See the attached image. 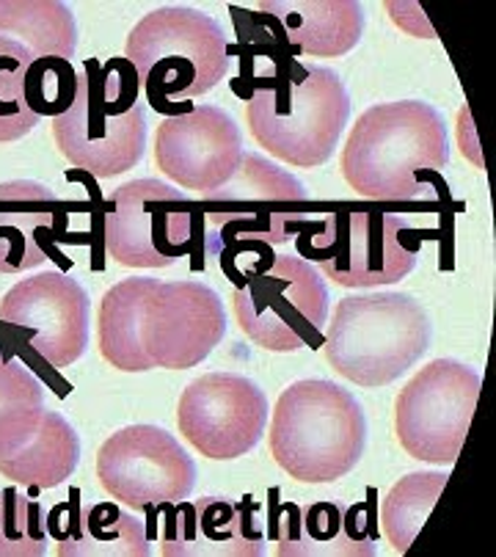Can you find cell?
I'll use <instances>...</instances> for the list:
<instances>
[{"instance_id":"cell-1","label":"cell","mask_w":496,"mask_h":557,"mask_svg":"<svg viewBox=\"0 0 496 557\" xmlns=\"http://www.w3.org/2000/svg\"><path fill=\"white\" fill-rule=\"evenodd\" d=\"M449 161L442 113L422 100L381 102L356 119L343 149L345 183L372 202H408L422 194L417 174Z\"/></svg>"},{"instance_id":"cell-2","label":"cell","mask_w":496,"mask_h":557,"mask_svg":"<svg viewBox=\"0 0 496 557\" xmlns=\"http://www.w3.org/2000/svg\"><path fill=\"white\" fill-rule=\"evenodd\" d=\"M136 66L127 59L83 61L72 108L53 119L59 152L80 172L111 180L131 172L147 147V113L138 106Z\"/></svg>"},{"instance_id":"cell-3","label":"cell","mask_w":496,"mask_h":557,"mask_svg":"<svg viewBox=\"0 0 496 557\" xmlns=\"http://www.w3.org/2000/svg\"><path fill=\"white\" fill-rule=\"evenodd\" d=\"M124 59L136 66L149 106L179 116L194 111V106L172 100H194L224 81L230 45L224 28L210 14L190 7H163L131 30Z\"/></svg>"},{"instance_id":"cell-4","label":"cell","mask_w":496,"mask_h":557,"mask_svg":"<svg viewBox=\"0 0 496 557\" xmlns=\"http://www.w3.org/2000/svg\"><path fill=\"white\" fill-rule=\"evenodd\" d=\"M271 453L298 483H334L364 456L367 417L354 392L323 379H303L278 395Z\"/></svg>"},{"instance_id":"cell-5","label":"cell","mask_w":496,"mask_h":557,"mask_svg":"<svg viewBox=\"0 0 496 557\" xmlns=\"http://www.w3.org/2000/svg\"><path fill=\"white\" fill-rule=\"evenodd\" d=\"M248 131L265 152L298 169L323 166L350 116V95L328 66L296 64L248 97Z\"/></svg>"},{"instance_id":"cell-6","label":"cell","mask_w":496,"mask_h":557,"mask_svg":"<svg viewBox=\"0 0 496 557\" xmlns=\"http://www.w3.org/2000/svg\"><path fill=\"white\" fill-rule=\"evenodd\" d=\"M433 326L408 293H367L337 304L325 329L323 356L343 379L386 386L406 375L431 348Z\"/></svg>"},{"instance_id":"cell-7","label":"cell","mask_w":496,"mask_h":557,"mask_svg":"<svg viewBox=\"0 0 496 557\" xmlns=\"http://www.w3.org/2000/svg\"><path fill=\"white\" fill-rule=\"evenodd\" d=\"M204 210L160 180H133L111 194L106 249L124 268H169L190 255L204 271Z\"/></svg>"},{"instance_id":"cell-8","label":"cell","mask_w":496,"mask_h":557,"mask_svg":"<svg viewBox=\"0 0 496 557\" xmlns=\"http://www.w3.org/2000/svg\"><path fill=\"white\" fill-rule=\"evenodd\" d=\"M237 326L257 348L293 354L323 348L328 321V287L301 257L276 255L260 262L232 293Z\"/></svg>"},{"instance_id":"cell-9","label":"cell","mask_w":496,"mask_h":557,"mask_svg":"<svg viewBox=\"0 0 496 557\" xmlns=\"http://www.w3.org/2000/svg\"><path fill=\"white\" fill-rule=\"evenodd\" d=\"M480 397V373L455 359H433L397 395L395 431L417 461L452 467L461 456Z\"/></svg>"},{"instance_id":"cell-10","label":"cell","mask_w":496,"mask_h":557,"mask_svg":"<svg viewBox=\"0 0 496 557\" xmlns=\"http://www.w3.org/2000/svg\"><path fill=\"white\" fill-rule=\"evenodd\" d=\"M204 224L224 246L235 240H262L268 246L287 244V224L303 221L309 194L289 172L262 154H243L224 185L199 196Z\"/></svg>"},{"instance_id":"cell-11","label":"cell","mask_w":496,"mask_h":557,"mask_svg":"<svg viewBox=\"0 0 496 557\" xmlns=\"http://www.w3.org/2000/svg\"><path fill=\"white\" fill-rule=\"evenodd\" d=\"M97 478L116 503L147 510L169 499H188L196 486V463L163 428L127 425L102 442Z\"/></svg>"},{"instance_id":"cell-12","label":"cell","mask_w":496,"mask_h":557,"mask_svg":"<svg viewBox=\"0 0 496 557\" xmlns=\"http://www.w3.org/2000/svg\"><path fill=\"white\" fill-rule=\"evenodd\" d=\"M0 329L53 368H70L89 345V296L66 273H36L0 298Z\"/></svg>"},{"instance_id":"cell-13","label":"cell","mask_w":496,"mask_h":557,"mask_svg":"<svg viewBox=\"0 0 496 557\" xmlns=\"http://www.w3.org/2000/svg\"><path fill=\"white\" fill-rule=\"evenodd\" d=\"M268 422V397L251 379L207 373L185 386L177 425L204 458L235 461L260 445Z\"/></svg>"},{"instance_id":"cell-14","label":"cell","mask_w":496,"mask_h":557,"mask_svg":"<svg viewBox=\"0 0 496 557\" xmlns=\"http://www.w3.org/2000/svg\"><path fill=\"white\" fill-rule=\"evenodd\" d=\"M224 334V304L213 287L194 278L154 287L144 318V348L154 368H196L221 345Z\"/></svg>"},{"instance_id":"cell-15","label":"cell","mask_w":496,"mask_h":557,"mask_svg":"<svg viewBox=\"0 0 496 557\" xmlns=\"http://www.w3.org/2000/svg\"><path fill=\"white\" fill-rule=\"evenodd\" d=\"M243 154L240 127L219 106L169 116L154 133V161L165 177L199 196L224 185L240 166Z\"/></svg>"},{"instance_id":"cell-16","label":"cell","mask_w":496,"mask_h":557,"mask_svg":"<svg viewBox=\"0 0 496 557\" xmlns=\"http://www.w3.org/2000/svg\"><path fill=\"white\" fill-rule=\"evenodd\" d=\"M422 237L400 215L375 208H350L343 249L320 271L339 287L397 285L417 265Z\"/></svg>"},{"instance_id":"cell-17","label":"cell","mask_w":496,"mask_h":557,"mask_svg":"<svg viewBox=\"0 0 496 557\" xmlns=\"http://www.w3.org/2000/svg\"><path fill=\"white\" fill-rule=\"evenodd\" d=\"M64 205L50 185L12 180L0 185V273H23L55 260L70 271L72 260L53 244L66 240Z\"/></svg>"},{"instance_id":"cell-18","label":"cell","mask_w":496,"mask_h":557,"mask_svg":"<svg viewBox=\"0 0 496 557\" xmlns=\"http://www.w3.org/2000/svg\"><path fill=\"white\" fill-rule=\"evenodd\" d=\"M262 12L282 28L298 55L337 59L359 45L364 12L356 0H262Z\"/></svg>"},{"instance_id":"cell-19","label":"cell","mask_w":496,"mask_h":557,"mask_svg":"<svg viewBox=\"0 0 496 557\" xmlns=\"http://www.w3.org/2000/svg\"><path fill=\"white\" fill-rule=\"evenodd\" d=\"M160 282L149 276L122 278L106 290L97 312V345L111 368L122 373H147L154 370L147 348H144V318L149 298Z\"/></svg>"},{"instance_id":"cell-20","label":"cell","mask_w":496,"mask_h":557,"mask_svg":"<svg viewBox=\"0 0 496 557\" xmlns=\"http://www.w3.org/2000/svg\"><path fill=\"white\" fill-rule=\"evenodd\" d=\"M77 461H80V440L75 428L61 414L45 409L28 440L12 456L0 458V474L28 488L30 497H39L41 492L70 481Z\"/></svg>"},{"instance_id":"cell-21","label":"cell","mask_w":496,"mask_h":557,"mask_svg":"<svg viewBox=\"0 0 496 557\" xmlns=\"http://www.w3.org/2000/svg\"><path fill=\"white\" fill-rule=\"evenodd\" d=\"M0 42L20 48L30 61H70L77 50L75 14L59 0H0Z\"/></svg>"},{"instance_id":"cell-22","label":"cell","mask_w":496,"mask_h":557,"mask_svg":"<svg viewBox=\"0 0 496 557\" xmlns=\"http://www.w3.org/2000/svg\"><path fill=\"white\" fill-rule=\"evenodd\" d=\"M149 535L133 510L116 503L80 508V524L70 541L59 544V557H147Z\"/></svg>"},{"instance_id":"cell-23","label":"cell","mask_w":496,"mask_h":557,"mask_svg":"<svg viewBox=\"0 0 496 557\" xmlns=\"http://www.w3.org/2000/svg\"><path fill=\"white\" fill-rule=\"evenodd\" d=\"M449 472H411L392 486L381 508L384 535L397 555H406L436 508Z\"/></svg>"},{"instance_id":"cell-24","label":"cell","mask_w":496,"mask_h":557,"mask_svg":"<svg viewBox=\"0 0 496 557\" xmlns=\"http://www.w3.org/2000/svg\"><path fill=\"white\" fill-rule=\"evenodd\" d=\"M45 414V392L36 375L0 354V458L12 456Z\"/></svg>"},{"instance_id":"cell-25","label":"cell","mask_w":496,"mask_h":557,"mask_svg":"<svg viewBox=\"0 0 496 557\" xmlns=\"http://www.w3.org/2000/svg\"><path fill=\"white\" fill-rule=\"evenodd\" d=\"M301 539L276 546L278 557H370L375 541H354L345 533L343 510L337 503H320L301 508Z\"/></svg>"},{"instance_id":"cell-26","label":"cell","mask_w":496,"mask_h":557,"mask_svg":"<svg viewBox=\"0 0 496 557\" xmlns=\"http://www.w3.org/2000/svg\"><path fill=\"white\" fill-rule=\"evenodd\" d=\"M199 541L194 557H260L265 555L262 541L248 539L243 528V505L226 497H201L196 503Z\"/></svg>"},{"instance_id":"cell-27","label":"cell","mask_w":496,"mask_h":557,"mask_svg":"<svg viewBox=\"0 0 496 557\" xmlns=\"http://www.w3.org/2000/svg\"><path fill=\"white\" fill-rule=\"evenodd\" d=\"M48 524L36 497L0 488V557H41L48 552Z\"/></svg>"},{"instance_id":"cell-28","label":"cell","mask_w":496,"mask_h":557,"mask_svg":"<svg viewBox=\"0 0 496 557\" xmlns=\"http://www.w3.org/2000/svg\"><path fill=\"white\" fill-rule=\"evenodd\" d=\"M34 64L20 48L0 42V144L28 136L39 116L25 102V70Z\"/></svg>"},{"instance_id":"cell-29","label":"cell","mask_w":496,"mask_h":557,"mask_svg":"<svg viewBox=\"0 0 496 557\" xmlns=\"http://www.w3.org/2000/svg\"><path fill=\"white\" fill-rule=\"evenodd\" d=\"M77 70L66 59H39L25 70V102L36 116H61L77 97Z\"/></svg>"},{"instance_id":"cell-30","label":"cell","mask_w":496,"mask_h":557,"mask_svg":"<svg viewBox=\"0 0 496 557\" xmlns=\"http://www.w3.org/2000/svg\"><path fill=\"white\" fill-rule=\"evenodd\" d=\"M348 219L350 210L345 213H325L323 221H293L287 224V235H301L298 237V251L303 257H309L312 262H328L337 257V251L343 249L345 235H348ZM307 260V262H309Z\"/></svg>"}]
</instances>
